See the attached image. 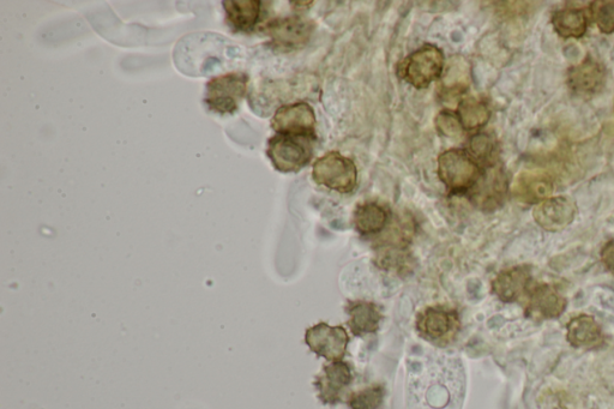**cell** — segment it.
Masks as SVG:
<instances>
[{"mask_svg": "<svg viewBox=\"0 0 614 409\" xmlns=\"http://www.w3.org/2000/svg\"><path fill=\"white\" fill-rule=\"evenodd\" d=\"M607 80L603 64L592 57L583 59L580 64L568 71V86L579 96H593L604 89Z\"/></svg>", "mask_w": 614, "mask_h": 409, "instance_id": "14", "label": "cell"}, {"mask_svg": "<svg viewBox=\"0 0 614 409\" xmlns=\"http://www.w3.org/2000/svg\"><path fill=\"white\" fill-rule=\"evenodd\" d=\"M347 312L349 317H351V320L348 321V326L351 328L353 335L363 336L375 333L379 329L382 315L376 304L369 302L349 303Z\"/></svg>", "mask_w": 614, "mask_h": 409, "instance_id": "20", "label": "cell"}, {"mask_svg": "<svg viewBox=\"0 0 614 409\" xmlns=\"http://www.w3.org/2000/svg\"><path fill=\"white\" fill-rule=\"evenodd\" d=\"M594 22L597 23L601 33L610 35L614 33V2L613 0H598L591 6Z\"/></svg>", "mask_w": 614, "mask_h": 409, "instance_id": "26", "label": "cell"}, {"mask_svg": "<svg viewBox=\"0 0 614 409\" xmlns=\"http://www.w3.org/2000/svg\"><path fill=\"white\" fill-rule=\"evenodd\" d=\"M222 5L226 22L234 32L251 33L260 22L262 2L258 0H227Z\"/></svg>", "mask_w": 614, "mask_h": 409, "instance_id": "17", "label": "cell"}, {"mask_svg": "<svg viewBox=\"0 0 614 409\" xmlns=\"http://www.w3.org/2000/svg\"><path fill=\"white\" fill-rule=\"evenodd\" d=\"M468 154L481 168L498 164L499 150L495 136L478 132L469 140Z\"/></svg>", "mask_w": 614, "mask_h": 409, "instance_id": "23", "label": "cell"}, {"mask_svg": "<svg viewBox=\"0 0 614 409\" xmlns=\"http://www.w3.org/2000/svg\"><path fill=\"white\" fill-rule=\"evenodd\" d=\"M567 340L575 348H594L603 344L604 334L594 317L580 315L569 321Z\"/></svg>", "mask_w": 614, "mask_h": 409, "instance_id": "18", "label": "cell"}, {"mask_svg": "<svg viewBox=\"0 0 614 409\" xmlns=\"http://www.w3.org/2000/svg\"><path fill=\"white\" fill-rule=\"evenodd\" d=\"M553 182L549 174L537 171H523L516 177L513 194L525 203L539 204L550 198Z\"/></svg>", "mask_w": 614, "mask_h": 409, "instance_id": "16", "label": "cell"}, {"mask_svg": "<svg viewBox=\"0 0 614 409\" xmlns=\"http://www.w3.org/2000/svg\"><path fill=\"white\" fill-rule=\"evenodd\" d=\"M601 261L610 273L614 274V240H610L609 243L604 245L601 250Z\"/></svg>", "mask_w": 614, "mask_h": 409, "instance_id": "29", "label": "cell"}, {"mask_svg": "<svg viewBox=\"0 0 614 409\" xmlns=\"http://www.w3.org/2000/svg\"><path fill=\"white\" fill-rule=\"evenodd\" d=\"M532 288L533 274L529 266H517L503 270L492 282L493 293L504 303L519 302L523 297H528Z\"/></svg>", "mask_w": 614, "mask_h": 409, "instance_id": "15", "label": "cell"}, {"mask_svg": "<svg viewBox=\"0 0 614 409\" xmlns=\"http://www.w3.org/2000/svg\"><path fill=\"white\" fill-rule=\"evenodd\" d=\"M249 76L245 72H230L212 78L207 83L204 104L208 110L220 116L234 114L248 92Z\"/></svg>", "mask_w": 614, "mask_h": 409, "instance_id": "3", "label": "cell"}, {"mask_svg": "<svg viewBox=\"0 0 614 409\" xmlns=\"http://www.w3.org/2000/svg\"><path fill=\"white\" fill-rule=\"evenodd\" d=\"M526 315L534 321L556 320L564 314L568 300L555 286H533L527 297Z\"/></svg>", "mask_w": 614, "mask_h": 409, "instance_id": "12", "label": "cell"}, {"mask_svg": "<svg viewBox=\"0 0 614 409\" xmlns=\"http://www.w3.org/2000/svg\"><path fill=\"white\" fill-rule=\"evenodd\" d=\"M444 68L445 58L441 48L425 45L403 60L399 75L414 88L425 89L442 77Z\"/></svg>", "mask_w": 614, "mask_h": 409, "instance_id": "4", "label": "cell"}, {"mask_svg": "<svg viewBox=\"0 0 614 409\" xmlns=\"http://www.w3.org/2000/svg\"><path fill=\"white\" fill-rule=\"evenodd\" d=\"M451 62L443 80L444 92L447 94H462L469 87L468 65L465 62Z\"/></svg>", "mask_w": 614, "mask_h": 409, "instance_id": "25", "label": "cell"}, {"mask_svg": "<svg viewBox=\"0 0 614 409\" xmlns=\"http://www.w3.org/2000/svg\"><path fill=\"white\" fill-rule=\"evenodd\" d=\"M383 399L382 389L379 387L366 389L355 395L349 406L352 409H376Z\"/></svg>", "mask_w": 614, "mask_h": 409, "instance_id": "28", "label": "cell"}, {"mask_svg": "<svg viewBox=\"0 0 614 409\" xmlns=\"http://www.w3.org/2000/svg\"><path fill=\"white\" fill-rule=\"evenodd\" d=\"M483 172L471 155L462 149H450L439 155L438 177L451 195H468Z\"/></svg>", "mask_w": 614, "mask_h": 409, "instance_id": "2", "label": "cell"}, {"mask_svg": "<svg viewBox=\"0 0 614 409\" xmlns=\"http://www.w3.org/2000/svg\"><path fill=\"white\" fill-rule=\"evenodd\" d=\"M305 342L318 357L339 362L345 357L349 338L342 327H330L327 323H318L317 326L306 330Z\"/></svg>", "mask_w": 614, "mask_h": 409, "instance_id": "11", "label": "cell"}, {"mask_svg": "<svg viewBox=\"0 0 614 409\" xmlns=\"http://www.w3.org/2000/svg\"><path fill=\"white\" fill-rule=\"evenodd\" d=\"M436 129L439 134L451 138V140H457L465 131L460 117L457 116V113L450 110H444L437 114Z\"/></svg>", "mask_w": 614, "mask_h": 409, "instance_id": "27", "label": "cell"}, {"mask_svg": "<svg viewBox=\"0 0 614 409\" xmlns=\"http://www.w3.org/2000/svg\"><path fill=\"white\" fill-rule=\"evenodd\" d=\"M388 222V210L376 202L359 204L354 210L353 224L361 236H375L381 233Z\"/></svg>", "mask_w": 614, "mask_h": 409, "instance_id": "19", "label": "cell"}, {"mask_svg": "<svg viewBox=\"0 0 614 409\" xmlns=\"http://www.w3.org/2000/svg\"><path fill=\"white\" fill-rule=\"evenodd\" d=\"M267 155L279 172H298L311 161L312 137L276 134L268 141Z\"/></svg>", "mask_w": 614, "mask_h": 409, "instance_id": "5", "label": "cell"}, {"mask_svg": "<svg viewBox=\"0 0 614 409\" xmlns=\"http://www.w3.org/2000/svg\"><path fill=\"white\" fill-rule=\"evenodd\" d=\"M407 388L408 409H461L465 371L459 358L431 353L412 364Z\"/></svg>", "mask_w": 614, "mask_h": 409, "instance_id": "1", "label": "cell"}, {"mask_svg": "<svg viewBox=\"0 0 614 409\" xmlns=\"http://www.w3.org/2000/svg\"><path fill=\"white\" fill-rule=\"evenodd\" d=\"M272 129L276 134L293 136H315L316 114L306 102L286 105L275 112Z\"/></svg>", "mask_w": 614, "mask_h": 409, "instance_id": "10", "label": "cell"}, {"mask_svg": "<svg viewBox=\"0 0 614 409\" xmlns=\"http://www.w3.org/2000/svg\"><path fill=\"white\" fill-rule=\"evenodd\" d=\"M509 194V177L499 164L483 168L478 182L468 192L469 201L483 212L491 213L502 208Z\"/></svg>", "mask_w": 614, "mask_h": 409, "instance_id": "7", "label": "cell"}, {"mask_svg": "<svg viewBox=\"0 0 614 409\" xmlns=\"http://www.w3.org/2000/svg\"><path fill=\"white\" fill-rule=\"evenodd\" d=\"M552 24L562 38H582L588 28V18L585 10L565 8L553 12Z\"/></svg>", "mask_w": 614, "mask_h": 409, "instance_id": "22", "label": "cell"}, {"mask_svg": "<svg viewBox=\"0 0 614 409\" xmlns=\"http://www.w3.org/2000/svg\"><path fill=\"white\" fill-rule=\"evenodd\" d=\"M352 382V372L348 364L341 362H333L325 366L321 382L318 386L321 388V396L325 401L335 402L339 399L340 393L349 383Z\"/></svg>", "mask_w": 614, "mask_h": 409, "instance_id": "21", "label": "cell"}, {"mask_svg": "<svg viewBox=\"0 0 614 409\" xmlns=\"http://www.w3.org/2000/svg\"><path fill=\"white\" fill-rule=\"evenodd\" d=\"M312 178L318 185L340 194H349L357 186L358 170L353 160L339 152H330L313 164Z\"/></svg>", "mask_w": 614, "mask_h": 409, "instance_id": "6", "label": "cell"}, {"mask_svg": "<svg viewBox=\"0 0 614 409\" xmlns=\"http://www.w3.org/2000/svg\"><path fill=\"white\" fill-rule=\"evenodd\" d=\"M457 116L465 130H479L489 122L491 112L485 102L475 98L461 100L457 108Z\"/></svg>", "mask_w": 614, "mask_h": 409, "instance_id": "24", "label": "cell"}, {"mask_svg": "<svg viewBox=\"0 0 614 409\" xmlns=\"http://www.w3.org/2000/svg\"><path fill=\"white\" fill-rule=\"evenodd\" d=\"M576 214V203L567 196L547 198L533 210L535 222L549 232L564 230L575 220Z\"/></svg>", "mask_w": 614, "mask_h": 409, "instance_id": "13", "label": "cell"}, {"mask_svg": "<svg viewBox=\"0 0 614 409\" xmlns=\"http://www.w3.org/2000/svg\"><path fill=\"white\" fill-rule=\"evenodd\" d=\"M315 23L299 16L275 18L262 29L275 46L299 48L310 41Z\"/></svg>", "mask_w": 614, "mask_h": 409, "instance_id": "9", "label": "cell"}, {"mask_svg": "<svg viewBox=\"0 0 614 409\" xmlns=\"http://www.w3.org/2000/svg\"><path fill=\"white\" fill-rule=\"evenodd\" d=\"M460 329V318L456 310L445 306H431L417 316V330L421 338L431 344H441L455 338Z\"/></svg>", "mask_w": 614, "mask_h": 409, "instance_id": "8", "label": "cell"}]
</instances>
